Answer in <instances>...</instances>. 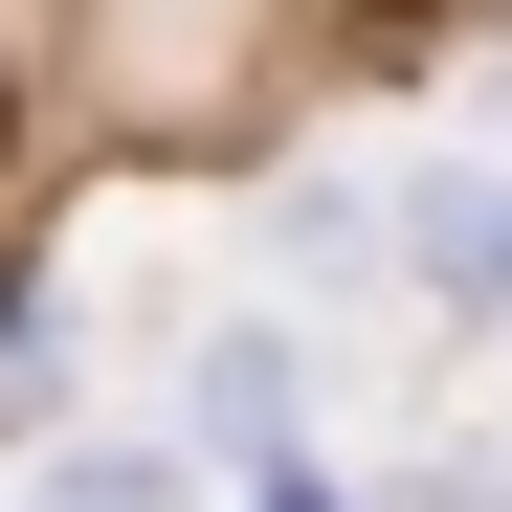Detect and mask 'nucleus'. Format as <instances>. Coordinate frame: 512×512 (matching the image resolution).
Listing matches in <instances>:
<instances>
[{
    "label": "nucleus",
    "mask_w": 512,
    "mask_h": 512,
    "mask_svg": "<svg viewBox=\"0 0 512 512\" xmlns=\"http://www.w3.org/2000/svg\"><path fill=\"white\" fill-rule=\"evenodd\" d=\"M423 290H446V312H512V179H423Z\"/></svg>",
    "instance_id": "nucleus-1"
},
{
    "label": "nucleus",
    "mask_w": 512,
    "mask_h": 512,
    "mask_svg": "<svg viewBox=\"0 0 512 512\" xmlns=\"http://www.w3.org/2000/svg\"><path fill=\"white\" fill-rule=\"evenodd\" d=\"M0 156H23V67H0Z\"/></svg>",
    "instance_id": "nucleus-2"
},
{
    "label": "nucleus",
    "mask_w": 512,
    "mask_h": 512,
    "mask_svg": "<svg viewBox=\"0 0 512 512\" xmlns=\"http://www.w3.org/2000/svg\"><path fill=\"white\" fill-rule=\"evenodd\" d=\"M379 23H423V0H379Z\"/></svg>",
    "instance_id": "nucleus-3"
}]
</instances>
